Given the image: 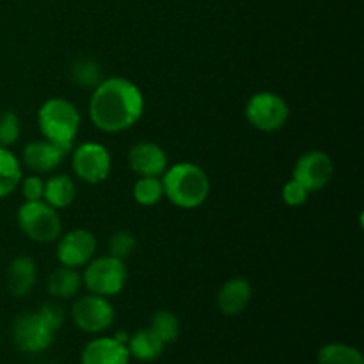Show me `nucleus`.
I'll list each match as a JSON object with an SVG mask.
<instances>
[{"mask_svg":"<svg viewBox=\"0 0 364 364\" xmlns=\"http://www.w3.org/2000/svg\"><path fill=\"white\" fill-rule=\"evenodd\" d=\"M128 352H130V358H135L137 361L142 363H149V361H155L162 355L164 347L166 345L159 340L155 333L151 329H141L137 333L132 334L128 338Z\"/></svg>","mask_w":364,"mask_h":364,"instance_id":"6ab92c4d","label":"nucleus"},{"mask_svg":"<svg viewBox=\"0 0 364 364\" xmlns=\"http://www.w3.org/2000/svg\"><path fill=\"white\" fill-rule=\"evenodd\" d=\"M82 287H84V283H82V274L78 272V269L64 265L57 267L46 281V290L55 299L75 297Z\"/></svg>","mask_w":364,"mask_h":364,"instance_id":"f3484780","label":"nucleus"},{"mask_svg":"<svg viewBox=\"0 0 364 364\" xmlns=\"http://www.w3.org/2000/svg\"><path fill=\"white\" fill-rule=\"evenodd\" d=\"M68 151L53 142L46 141H32L23 148V164L36 174L52 173L66 159Z\"/></svg>","mask_w":364,"mask_h":364,"instance_id":"ddd939ff","label":"nucleus"},{"mask_svg":"<svg viewBox=\"0 0 364 364\" xmlns=\"http://www.w3.org/2000/svg\"><path fill=\"white\" fill-rule=\"evenodd\" d=\"M21 194L25 201H41L45 194V180L39 178V174H31L27 178H21Z\"/></svg>","mask_w":364,"mask_h":364,"instance_id":"bb28decb","label":"nucleus"},{"mask_svg":"<svg viewBox=\"0 0 364 364\" xmlns=\"http://www.w3.org/2000/svg\"><path fill=\"white\" fill-rule=\"evenodd\" d=\"M290 107L287 100L272 91H259L249 98L245 105V119L259 132H277L287 124Z\"/></svg>","mask_w":364,"mask_h":364,"instance_id":"423d86ee","label":"nucleus"},{"mask_svg":"<svg viewBox=\"0 0 364 364\" xmlns=\"http://www.w3.org/2000/svg\"><path fill=\"white\" fill-rule=\"evenodd\" d=\"M75 196H77V185L68 174H53L52 178L45 180L43 201L48 203L52 208H68L75 201Z\"/></svg>","mask_w":364,"mask_h":364,"instance_id":"a211bd4d","label":"nucleus"},{"mask_svg":"<svg viewBox=\"0 0 364 364\" xmlns=\"http://www.w3.org/2000/svg\"><path fill=\"white\" fill-rule=\"evenodd\" d=\"M82 364H130V352L116 338H95L82 350Z\"/></svg>","mask_w":364,"mask_h":364,"instance_id":"4468645a","label":"nucleus"},{"mask_svg":"<svg viewBox=\"0 0 364 364\" xmlns=\"http://www.w3.org/2000/svg\"><path fill=\"white\" fill-rule=\"evenodd\" d=\"M71 167L75 176L89 185H98L109 178L112 171V156L100 142H82L73 149Z\"/></svg>","mask_w":364,"mask_h":364,"instance_id":"0eeeda50","label":"nucleus"},{"mask_svg":"<svg viewBox=\"0 0 364 364\" xmlns=\"http://www.w3.org/2000/svg\"><path fill=\"white\" fill-rule=\"evenodd\" d=\"M149 329L159 336V340L164 345L173 343L180 336V320L174 313L167 311V309H159L155 315L151 316L149 322Z\"/></svg>","mask_w":364,"mask_h":364,"instance_id":"4be33fe9","label":"nucleus"},{"mask_svg":"<svg viewBox=\"0 0 364 364\" xmlns=\"http://www.w3.org/2000/svg\"><path fill=\"white\" fill-rule=\"evenodd\" d=\"M75 78H77L78 84L82 85H98L100 84V75L98 70H96L95 63H85L82 60L80 66L75 68Z\"/></svg>","mask_w":364,"mask_h":364,"instance_id":"cd10ccee","label":"nucleus"},{"mask_svg":"<svg viewBox=\"0 0 364 364\" xmlns=\"http://www.w3.org/2000/svg\"><path fill=\"white\" fill-rule=\"evenodd\" d=\"M18 226L38 244H50L63 235V220L55 208L41 201H25L18 210Z\"/></svg>","mask_w":364,"mask_h":364,"instance_id":"20e7f679","label":"nucleus"},{"mask_svg":"<svg viewBox=\"0 0 364 364\" xmlns=\"http://www.w3.org/2000/svg\"><path fill=\"white\" fill-rule=\"evenodd\" d=\"M308 196L309 192L306 191L304 187H302L299 181H295L294 178H291L288 183H284L283 191H281V198H283V201L287 203L288 206H302L306 201H308Z\"/></svg>","mask_w":364,"mask_h":364,"instance_id":"a878e982","label":"nucleus"},{"mask_svg":"<svg viewBox=\"0 0 364 364\" xmlns=\"http://www.w3.org/2000/svg\"><path fill=\"white\" fill-rule=\"evenodd\" d=\"M334 176V162L326 151L311 149L299 156L294 167V180L299 181L306 191H322L331 183Z\"/></svg>","mask_w":364,"mask_h":364,"instance_id":"9d476101","label":"nucleus"},{"mask_svg":"<svg viewBox=\"0 0 364 364\" xmlns=\"http://www.w3.org/2000/svg\"><path fill=\"white\" fill-rule=\"evenodd\" d=\"M134 199L142 206H155L164 199L162 180L156 176H139L134 185Z\"/></svg>","mask_w":364,"mask_h":364,"instance_id":"5701e85b","label":"nucleus"},{"mask_svg":"<svg viewBox=\"0 0 364 364\" xmlns=\"http://www.w3.org/2000/svg\"><path fill=\"white\" fill-rule=\"evenodd\" d=\"M130 169L139 176H156L160 178L169 167V159L162 146L151 141H141L132 146L128 153Z\"/></svg>","mask_w":364,"mask_h":364,"instance_id":"f8f14e48","label":"nucleus"},{"mask_svg":"<svg viewBox=\"0 0 364 364\" xmlns=\"http://www.w3.org/2000/svg\"><path fill=\"white\" fill-rule=\"evenodd\" d=\"M80 112L64 98H50L39 107L38 124L43 137L70 151L80 130Z\"/></svg>","mask_w":364,"mask_h":364,"instance_id":"7ed1b4c3","label":"nucleus"},{"mask_svg":"<svg viewBox=\"0 0 364 364\" xmlns=\"http://www.w3.org/2000/svg\"><path fill=\"white\" fill-rule=\"evenodd\" d=\"M160 180L164 185V198L183 210H194L205 205L210 196V188H212L205 169L192 162L169 166Z\"/></svg>","mask_w":364,"mask_h":364,"instance_id":"f03ea898","label":"nucleus"},{"mask_svg":"<svg viewBox=\"0 0 364 364\" xmlns=\"http://www.w3.org/2000/svg\"><path fill=\"white\" fill-rule=\"evenodd\" d=\"M38 311L39 315L43 316V320H45L53 331H57L60 326H63L64 311L59 304H52V302H48V304H43L41 309H38Z\"/></svg>","mask_w":364,"mask_h":364,"instance_id":"c85d7f7f","label":"nucleus"},{"mask_svg":"<svg viewBox=\"0 0 364 364\" xmlns=\"http://www.w3.org/2000/svg\"><path fill=\"white\" fill-rule=\"evenodd\" d=\"M144 114V96L132 80L110 77L95 85L89 100V119L105 134H121L139 123Z\"/></svg>","mask_w":364,"mask_h":364,"instance_id":"f257e3e1","label":"nucleus"},{"mask_svg":"<svg viewBox=\"0 0 364 364\" xmlns=\"http://www.w3.org/2000/svg\"><path fill=\"white\" fill-rule=\"evenodd\" d=\"M135 247H137V238L127 230L116 231L109 240V255L114 256V258L123 259V262L124 258H128L134 252Z\"/></svg>","mask_w":364,"mask_h":364,"instance_id":"393cba45","label":"nucleus"},{"mask_svg":"<svg viewBox=\"0 0 364 364\" xmlns=\"http://www.w3.org/2000/svg\"><path fill=\"white\" fill-rule=\"evenodd\" d=\"M318 364H364V358L347 343H327L320 348Z\"/></svg>","mask_w":364,"mask_h":364,"instance_id":"412c9836","label":"nucleus"},{"mask_svg":"<svg viewBox=\"0 0 364 364\" xmlns=\"http://www.w3.org/2000/svg\"><path fill=\"white\" fill-rule=\"evenodd\" d=\"M55 331L43 320L39 311H28L18 316L13 323L14 345L21 352L38 354L52 345Z\"/></svg>","mask_w":364,"mask_h":364,"instance_id":"1a4fd4ad","label":"nucleus"},{"mask_svg":"<svg viewBox=\"0 0 364 364\" xmlns=\"http://www.w3.org/2000/svg\"><path fill=\"white\" fill-rule=\"evenodd\" d=\"M71 318L75 326L84 333L98 334L112 326L116 311L107 297L89 294L75 301L71 308Z\"/></svg>","mask_w":364,"mask_h":364,"instance_id":"6e6552de","label":"nucleus"},{"mask_svg":"<svg viewBox=\"0 0 364 364\" xmlns=\"http://www.w3.org/2000/svg\"><path fill=\"white\" fill-rule=\"evenodd\" d=\"M21 123L20 117L13 110L0 112V148H9L20 139Z\"/></svg>","mask_w":364,"mask_h":364,"instance_id":"b1692460","label":"nucleus"},{"mask_svg":"<svg viewBox=\"0 0 364 364\" xmlns=\"http://www.w3.org/2000/svg\"><path fill=\"white\" fill-rule=\"evenodd\" d=\"M21 178L23 173L18 156L9 148H0V199L13 194Z\"/></svg>","mask_w":364,"mask_h":364,"instance_id":"aec40b11","label":"nucleus"},{"mask_svg":"<svg viewBox=\"0 0 364 364\" xmlns=\"http://www.w3.org/2000/svg\"><path fill=\"white\" fill-rule=\"evenodd\" d=\"M59 244H57V259L60 265L71 267V269H84L96 252V237L89 230L68 231L66 235H60Z\"/></svg>","mask_w":364,"mask_h":364,"instance_id":"9b49d317","label":"nucleus"},{"mask_svg":"<svg viewBox=\"0 0 364 364\" xmlns=\"http://www.w3.org/2000/svg\"><path fill=\"white\" fill-rule=\"evenodd\" d=\"M38 279L36 262L27 255H20L11 262L7 269V290L14 297H25L32 291Z\"/></svg>","mask_w":364,"mask_h":364,"instance_id":"dca6fc26","label":"nucleus"},{"mask_svg":"<svg viewBox=\"0 0 364 364\" xmlns=\"http://www.w3.org/2000/svg\"><path fill=\"white\" fill-rule=\"evenodd\" d=\"M252 299V287L245 277H231L217 294V308L228 316H237L247 309Z\"/></svg>","mask_w":364,"mask_h":364,"instance_id":"2eb2a0df","label":"nucleus"},{"mask_svg":"<svg viewBox=\"0 0 364 364\" xmlns=\"http://www.w3.org/2000/svg\"><path fill=\"white\" fill-rule=\"evenodd\" d=\"M127 279L128 272L124 262L110 255L92 258L82 272V283L89 294L102 295L107 299L123 291Z\"/></svg>","mask_w":364,"mask_h":364,"instance_id":"39448f33","label":"nucleus"}]
</instances>
